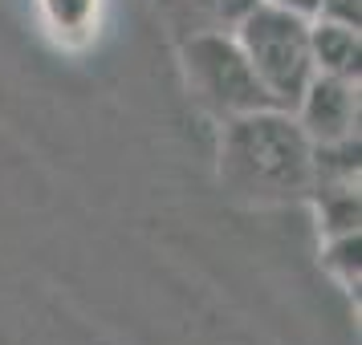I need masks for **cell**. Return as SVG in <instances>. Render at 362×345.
I'll list each match as a JSON object with an SVG mask.
<instances>
[{
    "label": "cell",
    "mask_w": 362,
    "mask_h": 345,
    "mask_svg": "<svg viewBox=\"0 0 362 345\" xmlns=\"http://www.w3.org/2000/svg\"><path fill=\"white\" fill-rule=\"evenodd\" d=\"M183 69H187L196 98L220 118L252 114V110L273 106L248 66L240 41L228 29H204V33L187 37L183 41Z\"/></svg>",
    "instance_id": "cell-3"
},
{
    "label": "cell",
    "mask_w": 362,
    "mask_h": 345,
    "mask_svg": "<svg viewBox=\"0 0 362 345\" xmlns=\"http://www.w3.org/2000/svg\"><path fill=\"white\" fill-rule=\"evenodd\" d=\"M305 199L313 203V215H317V231H322V236H338V231H358L362 228L358 183L317 179V183H310Z\"/></svg>",
    "instance_id": "cell-6"
},
{
    "label": "cell",
    "mask_w": 362,
    "mask_h": 345,
    "mask_svg": "<svg viewBox=\"0 0 362 345\" xmlns=\"http://www.w3.org/2000/svg\"><path fill=\"white\" fill-rule=\"evenodd\" d=\"M196 4H199V13L212 20L216 29H236V25H240L261 0H196Z\"/></svg>",
    "instance_id": "cell-8"
},
{
    "label": "cell",
    "mask_w": 362,
    "mask_h": 345,
    "mask_svg": "<svg viewBox=\"0 0 362 345\" xmlns=\"http://www.w3.org/2000/svg\"><path fill=\"white\" fill-rule=\"evenodd\" d=\"M289 114L297 118V126L313 147L358 138V78L313 73Z\"/></svg>",
    "instance_id": "cell-4"
},
{
    "label": "cell",
    "mask_w": 362,
    "mask_h": 345,
    "mask_svg": "<svg viewBox=\"0 0 362 345\" xmlns=\"http://www.w3.org/2000/svg\"><path fill=\"white\" fill-rule=\"evenodd\" d=\"M313 175V143L289 110L264 106L224 118L220 131V183L245 203L305 199Z\"/></svg>",
    "instance_id": "cell-1"
},
{
    "label": "cell",
    "mask_w": 362,
    "mask_h": 345,
    "mask_svg": "<svg viewBox=\"0 0 362 345\" xmlns=\"http://www.w3.org/2000/svg\"><path fill=\"white\" fill-rule=\"evenodd\" d=\"M53 25H66V29H78L86 25V17L94 13V0H45Z\"/></svg>",
    "instance_id": "cell-9"
},
{
    "label": "cell",
    "mask_w": 362,
    "mask_h": 345,
    "mask_svg": "<svg viewBox=\"0 0 362 345\" xmlns=\"http://www.w3.org/2000/svg\"><path fill=\"white\" fill-rule=\"evenodd\" d=\"M232 37L240 41V49H245L257 82L264 85L269 102L277 110H293L301 90L317 73L310 53V17L277 8V4H257L232 29Z\"/></svg>",
    "instance_id": "cell-2"
},
{
    "label": "cell",
    "mask_w": 362,
    "mask_h": 345,
    "mask_svg": "<svg viewBox=\"0 0 362 345\" xmlns=\"http://www.w3.org/2000/svg\"><path fill=\"white\" fill-rule=\"evenodd\" d=\"M261 4H277V8H289V13H301V17H313L322 0H261Z\"/></svg>",
    "instance_id": "cell-10"
},
{
    "label": "cell",
    "mask_w": 362,
    "mask_h": 345,
    "mask_svg": "<svg viewBox=\"0 0 362 345\" xmlns=\"http://www.w3.org/2000/svg\"><path fill=\"white\" fill-rule=\"evenodd\" d=\"M310 53H313V69H317V73L358 78L362 37H358V29H350V25L310 17Z\"/></svg>",
    "instance_id": "cell-5"
},
{
    "label": "cell",
    "mask_w": 362,
    "mask_h": 345,
    "mask_svg": "<svg viewBox=\"0 0 362 345\" xmlns=\"http://www.w3.org/2000/svg\"><path fill=\"white\" fill-rule=\"evenodd\" d=\"M317 264L342 293L358 301L362 289V228L358 231H338V236H322V252Z\"/></svg>",
    "instance_id": "cell-7"
}]
</instances>
